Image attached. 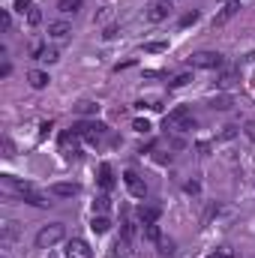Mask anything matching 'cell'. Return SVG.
<instances>
[{"label":"cell","instance_id":"obj_28","mask_svg":"<svg viewBox=\"0 0 255 258\" xmlns=\"http://www.w3.org/2000/svg\"><path fill=\"white\" fill-rule=\"evenodd\" d=\"M15 9L24 15V12H30V9H33V3H30V0H15Z\"/></svg>","mask_w":255,"mask_h":258},{"label":"cell","instance_id":"obj_34","mask_svg":"<svg viewBox=\"0 0 255 258\" xmlns=\"http://www.w3.org/2000/svg\"><path fill=\"white\" fill-rule=\"evenodd\" d=\"M3 258H6V255H3Z\"/></svg>","mask_w":255,"mask_h":258},{"label":"cell","instance_id":"obj_8","mask_svg":"<svg viewBox=\"0 0 255 258\" xmlns=\"http://www.w3.org/2000/svg\"><path fill=\"white\" fill-rule=\"evenodd\" d=\"M48 192L54 198H72V195H78V183H51Z\"/></svg>","mask_w":255,"mask_h":258},{"label":"cell","instance_id":"obj_15","mask_svg":"<svg viewBox=\"0 0 255 258\" xmlns=\"http://www.w3.org/2000/svg\"><path fill=\"white\" fill-rule=\"evenodd\" d=\"M129 246H132V240H129V237H117V240H114L111 255H114V258H129V252H132Z\"/></svg>","mask_w":255,"mask_h":258},{"label":"cell","instance_id":"obj_19","mask_svg":"<svg viewBox=\"0 0 255 258\" xmlns=\"http://www.w3.org/2000/svg\"><path fill=\"white\" fill-rule=\"evenodd\" d=\"M144 234H147V240H153V243H162V231H159V225H156V222L144 225Z\"/></svg>","mask_w":255,"mask_h":258},{"label":"cell","instance_id":"obj_22","mask_svg":"<svg viewBox=\"0 0 255 258\" xmlns=\"http://www.w3.org/2000/svg\"><path fill=\"white\" fill-rule=\"evenodd\" d=\"M189 81H192V75H189V72H180V75L171 81V87H174V90H177V87H186Z\"/></svg>","mask_w":255,"mask_h":258},{"label":"cell","instance_id":"obj_7","mask_svg":"<svg viewBox=\"0 0 255 258\" xmlns=\"http://www.w3.org/2000/svg\"><path fill=\"white\" fill-rule=\"evenodd\" d=\"M66 258H93V249L87 246V240L72 237V240H66Z\"/></svg>","mask_w":255,"mask_h":258},{"label":"cell","instance_id":"obj_16","mask_svg":"<svg viewBox=\"0 0 255 258\" xmlns=\"http://www.w3.org/2000/svg\"><path fill=\"white\" fill-rule=\"evenodd\" d=\"M33 54H36V60H45V63H54V60H60L57 48H42V45H36V48H33Z\"/></svg>","mask_w":255,"mask_h":258},{"label":"cell","instance_id":"obj_27","mask_svg":"<svg viewBox=\"0 0 255 258\" xmlns=\"http://www.w3.org/2000/svg\"><path fill=\"white\" fill-rule=\"evenodd\" d=\"M18 234V228H15V222H3V237L9 240V237H15Z\"/></svg>","mask_w":255,"mask_h":258},{"label":"cell","instance_id":"obj_6","mask_svg":"<svg viewBox=\"0 0 255 258\" xmlns=\"http://www.w3.org/2000/svg\"><path fill=\"white\" fill-rule=\"evenodd\" d=\"M123 183H126V189H129L132 198H147V183H144L135 171H126L123 174Z\"/></svg>","mask_w":255,"mask_h":258},{"label":"cell","instance_id":"obj_33","mask_svg":"<svg viewBox=\"0 0 255 258\" xmlns=\"http://www.w3.org/2000/svg\"><path fill=\"white\" fill-rule=\"evenodd\" d=\"M231 81H234V75L228 72V75H222V81H219V87H231Z\"/></svg>","mask_w":255,"mask_h":258},{"label":"cell","instance_id":"obj_17","mask_svg":"<svg viewBox=\"0 0 255 258\" xmlns=\"http://www.w3.org/2000/svg\"><path fill=\"white\" fill-rule=\"evenodd\" d=\"M90 228H93L96 234H105L108 228H111V219H108L105 213H96V216H93V222H90Z\"/></svg>","mask_w":255,"mask_h":258},{"label":"cell","instance_id":"obj_2","mask_svg":"<svg viewBox=\"0 0 255 258\" xmlns=\"http://www.w3.org/2000/svg\"><path fill=\"white\" fill-rule=\"evenodd\" d=\"M72 132H75L78 138H84V141H99L108 132V126L102 120H78L75 126H72Z\"/></svg>","mask_w":255,"mask_h":258},{"label":"cell","instance_id":"obj_10","mask_svg":"<svg viewBox=\"0 0 255 258\" xmlns=\"http://www.w3.org/2000/svg\"><path fill=\"white\" fill-rule=\"evenodd\" d=\"M69 33H72V24H69V21H63V18L48 24V36H51V39H66Z\"/></svg>","mask_w":255,"mask_h":258},{"label":"cell","instance_id":"obj_26","mask_svg":"<svg viewBox=\"0 0 255 258\" xmlns=\"http://www.w3.org/2000/svg\"><path fill=\"white\" fill-rule=\"evenodd\" d=\"M132 129H135V132H150V123L138 117V120H132Z\"/></svg>","mask_w":255,"mask_h":258},{"label":"cell","instance_id":"obj_29","mask_svg":"<svg viewBox=\"0 0 255 258\" xmlns=\"http://www.w3.org/2000/svg\"><path fill=\"white\" fill-rule=\"evenodd\" d=\"M27 21H30V24H39V21H42V12H39V9H30V12H27Z\"/></svg>","mask_w":255,"mask_h":258},{"label":"cell","instance_id":"obj_13","mask_svg":"<svg viewBox=\"0 0 255 258\" xmlns=\"http://www.w3.org/2000/svg\"><path fill=\"white\" fill-rule=\"evenodd\" d=\"M99 186L102 189H111L114 186V171H111V165H108V162L99 165Z\"/></svg>","mask_w":255,"mask_h":258},{"label":"cell","instance_id":"obj_4","mask_svg":"<svg viewBox=\"0 0 255 258\" xmlns=\"http://www.w3.org/2000/svg\"><path fill=\"white\" fill-rule=\"evenodd\" d=\"M189 63L195 66V69H222V54L219 51H195L192 57H189Z\"/></svg>","mask_w":255,"mask_h":258},{"label":"cell","instance_id":"obj_25","mask_svg":"<svg viewBox=\"0 0 255 258\" xmlns=\"http://www.w3.org/2000/svg\"><path fill=\"white\" fill-rule=\"evenodd\" d=\"M207 258H234V252H231L228 246H222V249H216V252H210Z\"/></svg>","mask_w":255,"mask_h":258},{"label":"cell","instance_id":"obj_9","mask_svg":"<svg viewBox=\"0 0 255 258\" xmlns=\"http://www.w3.org/2000/svg\"><path fill=\"white\" fill-rule=\"evenodd\" d=\"M159 216H162V210L156 207V204H141L138 207V219L144 225H150V222H159Z\"/></svg>","mask_w":255,"mask_h":258},{"label":"cell","instance_id":"obj_23","mask_svg":"<svg viewBox=\"0 0 255 258\" xmlns=\"http://www.w3.org/2000/svg\"><path fill=\"white\" fill-rule=\"evenodd\" d=\"M144 51H150V54H162V51H168V42H147V45H144Z\"/></svg>","mask_w":255,"mask_h":258},{"label":"cell","instance_id":"obj_18","mask_svg":"<svg viewBox=\"0 0 255 258\" xmlns=\"http://www.w3.org/2000/svg\"><path fill=\"white\" fill-rule=\"evenodd\" d=\"M108 207H111V198H108V195H96V201H93V213H108Z\"/></svg>","mask_w":255,"mask_h":258},{"label":"cell","instance_id":"obj_21","mask_svg":"<svg viewBox=\"0 0 255 258\" xmlns=\"http://www.w3.org/2000/svg\"><path fill=\"white\" fill-rule=\"evenodd\" d=\"M75 111H78V114H96V111H99V105H96V102H78V105H75Z\"/></svg>","mask_w":255,"mask_h":258},{"label":"cell","instance_id":"obj_1","mask_svg":"<svg viewBox=\"0 0 255 258\" xmlns=\"http://www.w3.org/2000/svg\"><path fill=\"white\" fill-rule=\"evenodd\" d=\"M60 240H66V225L63 222H51V225L36 231V246H39V249H51Z\"/></svg>","mask_w":255,"mask_h":258},{"label":"cell","instance_id":"obj_12","mask_svg":"<svg viewBox=\"0 0 255 258\" xmlns=\"http://www.w3.org/2000/svg\"><path fill=\"white\" fill-rule=\"evenodd\" d=\"M84 6V0H57V12L60 15H75Z\"/></svg>","mask_w":255,"mask_h":258},{"label":"cell","instance_id":"obj_5","mask_svg":"<svg viewBox=\"0 0 255 258\" xmlns=\"http://www.w3.org/2000/svg\"><path fill=\"white\" fill-rule=\"evenodd\" d=\"M18 195H21V201L33 204V207H48V204H51V201H48L39 189H33L30 183H18Z\"/></svg>","mask_w":255,"mask_h":258},{"label":"cell","instance_id":"obj_24","mask_svg":"<svg viewBox=\"0 0 255 258\" xmlns=\"http://www.w3.org/2000/svg\"><path fill=\"white\" fill-rule=\"evenodd\" d=\"M195 21H198V12L192 9V12H186L183 18H180V27H189V24H195Z\"/></svg>","mask_w":255,"mask_h":258},{"label":"cell","instance_id":"obj_31","mask_svg":"<svg viewBox=\"0 0 255 258\" xmlns=\"http://www.w3.org/2000/svg\"><path fill=\"white\" fill-rule=\"evenodd\" d=\"M246 138H249V141H255V120H249V123H246Z\"/></svg>","mask_w":255,"mask_h":258},{"label":"cell","instance_id":"obj_30","mask_svg":"<svg viewBox=\"0 0 255 258\" xmlns=\"http://www.w3.org/2000/svg\"><path fill=\"white\" fill-rule=\"evenodd\" d=\"M0 24H3V30H9V27H12V15H9L6 9H3V15H0Z\"/></svg>","mask_w":255,"mask_h":258},{"label":"cell","instance_id":"obj_32","mask_svg":"<svg viewBox=\"0 0 255 258\" xmlns=\"http://www.w3.org/2000/svg\"><path fill=\"white\" fill-rule=\"evenodd\" d=\"M3 150H6L3 156H15V150H12V141H9V138H3Z\"/></svg>","mask_w":255,"mask_h":258},{"label":"cell","instance_id":"obj_3","mask_svg":"<svg viewBox=\"0 0 255 258\" xmlns=\"http://www.w3.org/2000/svg\"><path fill=\"white\" fill-rule=\"evenodd\" d=\"M165 129H195V120H192V114H189V108H186V105L174 108V111L165 117Z\"/></svg>","mask_w":255,"mask_h":258},{"label":"cell","instance_id":"obj_14","mask_svg":"<svg viewBox=\"0 0 255 258\" xmlns=\"http://www.w3.org/2000/svg\"><path fill=\"white\" fill-rule=\"evenodd\" d=\"M168 12H171V6L165 3V0H159V3H153V6H150L147 18H150V21H162V18H168Z\"/></svg>","mask_w":255,"mask_h":258},{"label":"cell","instance_id":"obj_11","mask_svg":"<svg viewBox=\"0 0 255 258\" xmlns=\"http://www.w3.org/2000/svg\"><path fill=\"white\" fill-rule=\"evenodd\" d=\"M27 81H30V87L33 90H42V87H48V72H42V69H30L27 72Z\"/></svg>","mask_w":255,"mask_h":258},{"label":"cell","instance_id":"obj_20","mask_svg":"<svg viewBox=\"0 0 255 258\" xmlns=\"http://www.w3.org/2000/svg\"><path fill=\"white\" fill-rule=\"evenodd\" d=\"M234 12H237V3H231V6H225V9H222L219 15H216V21H213V24H225V21H228V18L234 15Z\"/></svg>","mask_w":255,"mask_h":258}]
</instances>
